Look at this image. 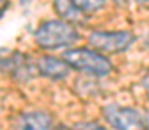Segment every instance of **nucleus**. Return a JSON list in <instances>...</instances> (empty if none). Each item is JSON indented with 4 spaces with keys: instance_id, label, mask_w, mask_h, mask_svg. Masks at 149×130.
<instances>
[{
    "instance_id": "nucleus-1",
    "label": "nucleus",
    "mask_w": 149,
    "mask_h": 130,
    "mask_svg": "<svg viewBox=\"0 0 149 130\" xmlns=\"http://www.w3.org/2000/svg\"><path fill=\"white\" fill-rule=\"evenodd\" d=\"M35 40L40 47L45 49H57L66 47L78 40V33L71 24L64 21H45L40 24L35 33Z\"/></svg>"
},
{
    "instance_id": "nucleus-2",
    "label": "nucleus",
    "mask_w": 149,
    "mask_h": 130,
    "mask_svg": "<svg viewBox=\"0 0 149 130\" xmlns=\"http://www.w3.org/2000/svg\"><path fill=\"white\" fill-rule=\"evenodd\" d=\"M63 59L71 64L76 70H81V71H87L90 75H97V76H104L111 71V63L94 52V50H88V49H74V50H66L63 54Z\"/></svg>"
},
{
    "instance_id": "nucleus-3",
    "label": "nucleus",
    "mask_w": 149,
    "mask_h": 130,
    "mask_svg": "<svg viewBox=\"0 0 149 130\" xmlns=\"http://www.w3.org/2000/svg\"><path fill=\"white\" fill-rule=\"evenodd\" d=\"M104 116L116 130H148V118L134 108L108 106Z\"/></svg>"
},
{
    "instance_id": "nucleus-4",
    "label": "nucleus",
    "mask_w": 149,
    "mask_h": 130,
    "mask_svg": "<svg viewBox=\"0 0 149 130\" xmlns=\"http://www.w3.org/2000/svg\"><path fill=\"white\" fill-rule=\"evenodd\" d=\"M134 42L132 33L128 31H92L88 43L104 52H123Z\"/></svg>"
},
{
    "instance_id": "nucleus-5",
    "label": "nucleus",
    "mask_w": 149,
    "mask_h": 130,
    "mask_svg": "<svg viewBox=\"0 0 149 130\" xmlns=\"http://www.w3.org/2000/svg\"><path fill=\"white\" fill-rule=\"evenodd\" d=\"M2 71L9 73L16 82H28L37 75V68L31 64V61L24 54H12L5 61L0 63Z\"/></svg>"
},
{
    "instance_id": "nucleus-6",
    "label": "nucleus",
    "mask_w": 149,
    "mask_h": 130,
    "mask_svg": "<svg viewBox=\"0 0 149 130\" xmlns=\"http://www.w3.org/2000/svg\"><path fill=\"white\" fill-rule=\"evenodd\" d=\"M37 70L47 78L52 80H61L70 73V66L64 61H59L50 56H42L37 63Z\"/></svg>"
},
{
    "instance_id": "nucleus-7",
    "label": "nucleus",
    "mask_w": 149,
    "mask_h": 130,
    "mask_svg": "<svg viewBox=\"0 0 149 130\" xmlns=\"http://www.w3.org/2000/svg\"><path fill=\"white\" fill-rule=\"evenodd\" d=\"M19 130H50V116L42 111H31L19 118Z\"/></svg>"
},
{
    "instance_id": "nucleus-8",
    "label": "nucleus",
    "mask_w": 149,
    "mask_h": 130,
    "mask_svg": "<svg viewBox=\"0 0 149 130\" xmlns=\"http://www.w3.org/2000/svg\"><path fill=\"white\" fill-rule=\"evenodd\" d=\"M54 7H56V12H57L61 17H64V19H68V21L78 19V10L74 9V5H73L71 0H56V2H54Z\"/></svg>"
},
{
    "instance_id": "nucleus-9",
    "label": "nucleus",
    "mask_w": 149,
    "mask_h": 130,
    "mask_svg": "<svg viewBox=\"0 0 149 130\" xmlns=\"http://www.w3.org/2000/svg\"><path fill=\"white\" fill-rule=\"evenodd\" d=\"M71 2H73L74 9L81 12H94L104 5V0H71Z\"/></svg>"
},
{
    "instance_id": "nucleus-10",
    "label": "nucleus",
    "mask_w": 149,
    "mask_h": 130,
    "mask_svg": "<svg viewBox=\"0 0 149 130\" xmlns=\"http://www.w3.org/2000/svg\"><path fill=\"white\" fill-rule=\"evenodd\" d=\"M71 130H106V129L101 127L99 123H94V122H83V123H76Z\"/></svg>"
},
{
    "instance_id": "nucleus-11",
    "label": "nucleus",
    "mask_w": 149,
    "mask_h": 130,
    "mask_svg": "<svg viewBox=\"0 0 149 130\" xmlns=\"http://www.w3.org/2000/svg\"><path fill=\"white\" fill-rule=\"evenodd\" d=\"M7 7H9V0H0V17L3 16V12H5Z\"/></svg>"
},
{
    "instance_id": "nucleus-12",
    "label": "nucleus",
    "mask_w": 149,
    "mask_h": 130,
    "mask_svg": "<svg viewBox=\"0 0 149 130\" xmlns=\"http://www.w3.org/2000/svg\"><path fill=\"white\" fill-rule=\"evenodd\" d=\"M139 2H141V3H146V2H148V0H139Z\"/></svg>"
},
{
    "instance_id": "nucleus-13",
    "label": "nucleus",
    "mask_w": 149,
    "mask_h": 130,
    "mask_svg": "<svg viewBox=\"0 0 149 130\" xmlns=\"http://www.w3.org/2000/svg\"><path fill=\"white\" fill-rule=\"evenodd\" d=\"M23 2H26V0H23Z\"/></svg>"
}]
</instances>
